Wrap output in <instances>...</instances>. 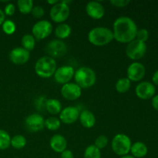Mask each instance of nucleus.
<instances>
[{"mask_svg":"<svg viewBox=\"0 0 158 158\" xmlns=\"http://www.w3.org/2000/svg\"><path fill=\"white\" fill-rule=\"evenodd\" d=\"M59 2H60V1H57V0H47V2H47L48 4L51 5L52 6H53L54 5L57 4Z\"/></svg>","mask_w":158,"mask_h":158,"instance_id":"obj_40","label":"nucleus"},{"mask_svg":"<svg viewBox=\"0 0 158 158\" xmlns=\"http://www.w3.org/2000/svg\"><path fill=\"white\" fill-rule=\"evenodd\" d=\"M80 110L76 106H67L60 113V120L65 124H72L79 119Z\"/></svg>","mask_w":158,"mask_h":158,"instance_id":"obj_16","label":"nucleus"},{"mask_svg":"<svg viewBox=\"0 0 158 158\" xmlns=\"http://www.w3.org/2000/svg\"><path fill=\"white\" fill-rule=\"evenodd\" d=\"M131 83L127 77L120 78L117 81L115 85V89L120 94H125L131 88Z\"/></svg>","mask_w":158,"mask_h":158,"instance_id":"obj_24","label":"nucleus"},{"mask_svg":"<svg viewBox=\"0 0 158 158\" xmlns=\"http://www.w3.org/2000/svg\"><path fill=\"white\" fill-rule=\"evenodd\" d=\"M5 20H6V15H5L3 10H2V9H0V26L2 25V23H4Z\"/></svg>","mask_w":158,"mask_h":158,"instance_id":"obj_38","label":"nucleus"},{"mask_svg":"<svg viewBox=\"0 0 158 158\" xmlns=\"http://www.w3.org/2000/svg\"><path fill=\"white\" fill-rule=\"evenodd\" d=\"M4 13L6 15L8 16H12L15 14V6L13 3H8L4 9Z\"/></svg>","mask_w":158,"mask_h":158,"instance_id":"obj_34","label":"nucleus"},{"mask_svg":"<svg viewBox=\"0 0 158 158\" xmlns=\"http://www.w3.org/2000/svg\"><path fill=\"white\" fill-rule=\"evenodd\" d=\"M133 157L135 158H142L148 154V149L147 145L143 142H136L131 145V151Z\"/></svg>","mask_w":158,"mask_h":158,"instance_id":"obj_20","label":"nucleus"},{"mask_svg":"<svg viewBox=\"0 0 158 158\" xmlns=\"http://www.w3.org/2000/svg\"><path fill=\"white\" fill-rule=\"evenodd\" d=\"M72 29L66 23H60L55 29V35L59 40H64L71 35Z\"/></svg>","mask_w":158,"mask_h":158,"instance_id":"obj_21","label":"nucleus"},{"mask_svg":"<svg viewBox=\"0 0 158 158\" xmlns=\"http://www.w3.org/2000/svg\"><path fill=\"white\" fill-rule=\"evenodd\" d=\"M30 58V52L23 47L14 48L9 52V60L15 65H23Z\"/></svg>","mask_w":158,"mask_h":158,"instance_id":"obj_14","label":"nucleus"},{"mask_svg":"<svg viewBox=\"0 0 158 158\" xmlns=\"http://www.w3.org/2000/svg\"><path fill=\"white\" fill-rule=\"evenodd\" d=\"M26 126L32 132H38L45 127V120L40 114H32L26 119Z\"/></svg>","mask_w":158,"mask_h":158,"instance_id":"obj_15","label":"nucleus"},{"mask_svg":"<svg viewBox=\"0 0 158 158\" xmlns=\"http://www.w3.org/2000/svg\"><path fill=\"white\" fill-rule=\"evenodd\" d=\"M137 26L135 22L127 16H120L113 26L114 39L120 43H129L136 39Z\"/></svg>","mask_w":158,"mask_h":158,"instance_id":"obj_1","label":"nucleus"},{"mask_svg":"<svg viewBox=\"0 0 158 158\" xmlns=\"http://www.w3.org/2000/svg\"><path fill=\"white\" fill-rule=\"evenodd\" d=\"M23 48L28 50L29 52L34 49L35 46V39L31 34H26L23 36L21 40Z\"/></svg>","mask_w":158,"mask_h":158,"instance_id":"obj_25","label":"nucleus"},{"mask_svg":"<svg viewBox=\"0 0 158 158\" xmlns=\"http://www.w3.org/2000/svg\"><path fill=\"white\" fill-rule=\"evenodd\" d=\"M86 12L90 18L94 19H100L105 14V9L103 5L97 1H91L86 4Z\"/></svg>","mask_w":158,"mask_h":158,"instance_id":"obj_17","label":"nucleus"},{"mask_svg":"<svg viewBox=\"0 0 158 158\" xmlns=\"http://www.w3.org/2000/svg\"><path fill=\"white\" fill-rule=\"evenodd\" d=\"M31 14L35 19H40L44 15L45 11L43 8L40 6H35L32 8Z\"/></svg>","mask_w":158,"mask_h":158,"instance_id":"obj_33","label":"nucleus"},{"mask_svg":"<svg viewBox=\"0 0 158 158\" xmlns=\"http://www.w3.org/2000/svg\"><path fill=\"white\" fill-rule=\"evenodd\" d=\"M61 94L67 100H76L81 96L82 89L74 83H68L63 85L61 87Z\"/></svg>","mask_w":158,"mask_h":158,"instance_id":"obj_13","label":"nucleus"},{"mask_svg":"<svg viewBox=\"0 0 158 158\" xmlns=\"http://www.w3.org/2000/svg\"><path fill=\"white\" fill-rule=\"evenodd\" d=\"M149 38V32L146 29H140L137 30V35H136V40H139L140 42L145 43Z\"/></svg>","mask_w":158,"mask_h":158,"instance_id":"obj_32","label":"nucleus"},{"mask_svg":"<svg viewBox=\"0 0 158 158\" xmlns=\"http://www.w3.org/2000/svg\"><path fill=\"white\" fill-rule=\"evenodd\" d=\"M74 80L81 89H88L96 83L97 75L93 69L87 66H83L75 72Z\"/></svg>","mask_w":158,"mask_h":158,"instance_id":"obj_3","label":"nucleus"},{"mask_svg":"<svg viewBox=\"0 0 158 158\" xmlns=\"http://www.w3.org/2000/svg\"><path fill=\"white\" fill-rule=\"evenodd\" d=\"M52 25L48 20H40L32 28V35L36 40H44L52 32Z\"/></svg>","mask_w":158,"mask_h":158,"instance_id":"obj_8","label":"nucleus"},{"mask_svg":"<svg viewBox=\"0 0 158 158\" xmlns=\"http://www.w3.org/2000/svg\"><path fill=\"white\" fill-rule=\"evenodd\" d=\"M57 69L55 60L49 56L41 57L35 65V72L40 77L43 79L52 77Z\"/></svg>","mask_w":158,"mask_h":158,"instance_id":"obj_4","label":"nucleus"},{"mask_svg":"<svg viewBox=\"0 0 158 158\" xmlns=\"http://www.w3.org/2000/svg\"><path fill=\"white\" fill-rule=\"evenodd\" d=\"M131 140L124 134H117L114 136L111 141V148L113 151L118 156L127 155L131 151Z\"/></svg>","mask_w":158,"mask_h":158,"instance_id":"obj_5","label":"nucleus"},{"mask_svg":"<svg viewBox=\"0 0 158 158\" xmlns=\"http://www.w3.org/2000/svg\"><path fill=\"white\" fill-rule=\"evenodd\" d=\"M45 106L46 109L49 114H58L61 112L62 110V104L60 103V100H56V99H49L46 100V103H45Z\"/></svg>","mask_w":158,"mask_h":158,"instance_id":"obj_22","label":"nucleus"},{"mask_svg":"<svg viewBox=\"0 0 158 158\" xmlns=\"http://www.w3.org/2000/svg\"><path fill=\"white\" fill-rule=\"evenodd\" d=\"M33 2L32 0H19L17 2V8L22 14H29L33 8Z\"/></svg>","mask_w":158,"mask_h":158,"instance_id":"obj_23","label":"nucleus"},{"mask_svg":"<svg viewBox=\"0 0 158 158\" xmlns=\"http://www.w3.org/2000/svg\"><path fill=\"white\" fill-rule=\"evenodd\" d=\"M67 51L66 45L63 41L60 40H53L49 42L46 46V52L49 56L52 58L61 57L65 55Z\"/></svg>","mask_w":158,"mask_h":158,"instance_id":"obj_9","label":"nucleus"},{"mask_svg":"<svg viewBox=\"0 0 158 158\" xmlns=\"http://www.w3.org/2000/svg\"><path fill=\"white\" fill-rule=\"evenodd\" d=\"M108 144V138L105 135H100L97 137L94 142V146L97 147L98 149H104Z\"/></svg>","mask_w":158,"mask_h":158,"instance_id":"obj_31","label":"nucleus"},{"mask_svg":"<svg viewBox=\"0 0 158 158\" xmlns=\"http://www.w3.org/2000/svg\"><path fill=\"white\" fill-rule=\"evenodd\" d=\"M152 80H153V83H154V84L158 85V70L156 71V72L154 73V75H153Z\"/></svg>","mask_w":158,"mask_h":158,"instance_id":"obj_39","label":"nucleus"},{"mask_svg":"<svg viewBox=\"0 0 158 158\" xmlns=\"http://www.w3.org/2000/svg\"><path fill=\"white\" fill-rule=\"evenodd\" d=\"M61 126V121L60 119L55 117H50L45 120V127L51 131H57Z\"/></svg>","mask_w":158,"mask_h":158,"instance_id":"obj_28","label":"nucleus"},{"mask_svg":"<svg viewBox=\"0 0 158 158\" xmlns=\"http://www.w3.org/2000/svg\"><path fill=\"white\" fill-rule=\"evenodd\" d=\"M84 158H101V151L94 145H89L86 148L83 154Z\"/></svg>","mask_w":158,"mask_h":158,"instance_id":"obj_29","label":"nucleus"},{"mask_svg":"<svg viewBox=\"0 0 158 158\" xmlns=\"http://www.w3.org/2000/svg\"><path fill=\"white\" fill-rule=\"evenodd\" d=\"M114 34L111 29L106 27H95L88 33V40L96 46H103L113 41Z\"/></svg>","mask_w":158,"mask_h":158,"instance_id":"obj_2","label":"nucleus"},{"mask_svg":"<svg viewBox=\"0 0 158 158\" xmlns=\"http://www.w3.org/2000/svg\"><path fill=\"white\" fill-rule=\"evenodd\" d=\"M151 103H152L153 107H154L156 110L158 111V95L154 96V97H153Z\"/></svg>","mask_w":158,"mask_h":158,"instance_id":"obj_37","label":"nucleus"},{"mask_svg":"<svg viewBox=\"0 0 158 158\" xmlns=\"http://www.w3.org/2000/svg\"><path fill=\"white\" fill-rule=\"evenodd\" d=\"M49 145L52 151L61 154L63 151L66 150L67 141H66V139L61 134H55L51 137Z\"/></svg>","mask_w":158,"mask_h":158,"instance_id":"obj_18","label":"nucleus"},{"mask_svg":"<svg viewBox=\"0 0 158 158\" xmlns=\"http://www.w3.org/2000/svg\"><path fill=\"white\" fill-rule=\"evenodd\" d=\"M79 120L80 123L85 128H92L96 123V117L91 111L84 110L80 113Z\"/></svg>","mask_w":158,"mask_h":158,"instance_id":"obj_19","label":"nucleus"},{"mask_svg":"<svg viewBox=\"0 0 158 158\" xmlns=\"http://www.w3.org/2000/svg\"><path fill=\"white\" fill-rule=\"evenodd\" d=\"M26 139L21 134L15 135L11 138V146L16 150L23 149L26 145Z\"/></svg>","mask_w":158,"mask_h":158,"instance_id":"obj_26","label":"nucleus"},{"mask_svg":"<svg viewBox=\"0 0 158 158\" xmlns=\"http://www.w3.org/2000/svg\"><path fill=\"white\" fill-rule=\"evenodd\" d=\"M11 146V137L9 133L0 129V150L4 151Z\"/></svg>","mask_w":158,"mask_h":158,"instance_id":"obj_27","label":"nucleus"},{"mask_svg":"<svg viewBox=\"0 0 158 158\" xmlns=\"http://www.w3.org/2000/svg\"><path fill=\"white\" fill-rule=\"evenodd\" d=\"M147 52V45L145 43L134 40L127 44L126 47V55L132 60H138L144 56Z\"/></svg>","mask_w":158,"mask_h":158,"instance_id":"obj_6","label":"nucleus"},{"mask_svg":"<svg viewBox=\"0 0 158 158\" xmlns=\"http://www.w3.org/2000/svg\"><path fill=\"white\" fill-rule=\"evenodd\" d=\"M74 74L75 71L73 66H63L56 69L53 76L56 83L64 85L70 83V80L74 77Z\"/></svg>","mask_w":158,"mask_h":158,"instance_id":"obj_10","label":"nucleus"},{"mask_svg":"<svg viewBox=\"0 0 158 158\" xmlns=\"http://www.w3.org/2000/svg\"><path fill=\"white\" fill-rule=\"evenodd\" d=\"M155 86L150 82L144 81L139 83L135 89L136 95L141 100H149L153 98L155 94Z\"/></svg>","mask_w":158,"mask_h":158,"instance_id":"obj_12","label":"nucleus"},{"mask_svg":"<svg viewBox=\"0 0 158 158\" xmlns=\"http://www.w3.org/2000/svg\"><path fill=\"white\" fill-rule=\"evenodd\" d=\"M2 29L6 35H12L13 33H15V30H16V26L13 21L7 19L5 20L4 23H2Z\"/></svg>","mask_w":158,"mask_h":158,"instance_id":"obj_30","label":"nucleus"},{"mask_svg":"<svg viewBox=\"0 0 158 158\" xmlns=\"http://www.w3.org/2000/svg\"><path fill=\"white\" fill-rule=\"evenodd\" d=\"M69 5L62 2L61 1L59 2L57 4L52 6L49 12L51 19L56 23H63L69 16Z\"/></svg>","mask_w":158,"mask_h":158,"instance_id":"obj_7","label":"nucleus"},{"mask_svg":"<svg viewBox=\"0 0 158 158\" xmlns=\"http://www.w3.org/2000/svg\"><path fill=\"white\" fill-rule=\"evenodd\" d=\"M120 158H135L134 157H133L132 155H125V156H122V157H120Z\"/></svg>","mask_w":158,"mask_h":158,"instance_id":"obj_41","label":"nucleus"},{"mask_svg":"<svg viewBox=\"0 0 158 158\" xmlns=\"http://www.w3.org/2000/svg\"><path fill=\"white\" fill-rule=\"evenodd\" d=\"M110 2L115 7L123 8L129 5L130 1L129 0H111Z\"/></svg>","mask_w":158,"mask_h":158,"instance_id":"obj_35","label":"nucleus"},{"mask_svg":"<svg viewBox=\"0 0 158 158\" xmlns=\"http://www.w3.org/2000/svg\"><path fill=\"white\" fill-rule=\"evenodd\" d=\"M145 73H146L145 66L142 63L134 62L128 66L127 70V78L131 82H138L144 77Z\"/></svg>","mask_w":158,"mask_h":158,"instance_id":"obj_11","label":"nucleus"},{"mask_svg":"<svg viewBox=\"0 0 158 158\" xmlns=\"http://www.w3.org/2000/svg\"><path fill=\"white\" fill-rule=\"evenodd\" d=\"M60 156H61V158H74L72 151L67 149L63 151L60 154Z\"/></svg>","mask_w":158,"mask_h":158,"instance_id":"obj_36","label":"nucleus"}]
</instances>
